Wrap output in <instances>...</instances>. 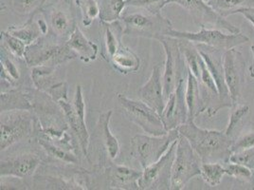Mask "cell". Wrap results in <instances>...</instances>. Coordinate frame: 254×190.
Segmentation results:
<instances>
[{
  "instance_id": "29",
  "label": "cell",
  "mask_w": 254,
  "mask_h": 190,
  "mask_svg": "<svg viewBox=\"0 0 254 190\" xmlns=\"http://www.w3.org/2000/svg\"><path fill=\"white\" fill-rule=\"evenodd\" d=\"M35 135L39 145L42 147L49 157L60 161L67 165H74V166L79 165V159L77 157V155L73 153V151L67 150L63 147L56 145L55 143H53V141L43 136L41 134H35Z\"/></svg>"
},
{
  "instance_id": "40",
  "label": "cell",
  "mask_w": 254,
  "mask_h": 190,
  "mask_svg": "<svg viewBox=\"0 0 254 190\" xmlns=\"http://www.w3.org/2000/svg\"><path fill=\"white\" fill-rule=\"evenodd\" d=\"M168 4V0H130L129 6L151 12H161Z\"/></svg>"
},
{
  "instance_id": "13",
  "label": "cell",
  "mask_w": 254,
  "mask_h": 190,
  "mask_svg": "<svg viewBox=\"0 0 254 190\" xmlns=\"http://www.w3.org/2000/svg\"><path fill=\"white\" fill-rule=\"evenodd\" d=\"M168 3H176L187 11L191 18L200 25H211L216 29L224 30L231 33H238L240 29L221 16L205 0H168Z\"/></svg>"
},
{
  "instance_id": "3",
  "label": "cell",
  "mask_w": 254,
  "mask_h": 190,
  "mask_svg": "<svg viewBox=\"0 0 254 190\" xmlns=\"http://www.w3.org/2000/svg\"><path fill=\"white\" fill-rule=\"evenodd\" d=\"M77 56L65 43L59 41L51 33H48L36 42L27 47L25 61L29 67H54L74 59Z\"/></svg>"
},
{
  "instance_id": "19",
  "label": "cell",
  "mask_w": 254,
  "mask_h": 190,
  "mask_svg": "<svg viewBox=\"0 0 254 190\" xmlns=\"http://www.w3.org/2000/svg\"><path fill=\"white\" fill-rule=\"evenodd\" d=\"M54 67H36L33 68L32 78L35 87L51 96L56 103L62 99L67 98V88L64 82H56L54 78Z\"/></svg>"
},
{
  "instance_id": "10",
  "label": "cell",
  "mask_w": 254,
  "mask_h": 190,
  "mask_svg": "<svg viewBox=\"0 0 254 190\" xmlns=\"http://www.w3.org/2000/svg\"><path fill=\"white\" fill-rule=\"evenodd\" d=\"M165 53V63L163 70V89L165 99L172 95L182 78V74L187 70L184 58L180 53L178 38L161 36L158 39Z\"/></svg>"
},
{
  "instance_id": "42",
  "label": "cell",
  "mask_w": 254,
  "mask_h": 190,
  "mask_svg": "<svg viewBox=\"0 0 254 190\" xmlns=\"http://www.w3.org/2000/svg\"><path fill=\"white\" fill-rule=\"evenodd\" d=\"M237 13L242 14L244 17L254 27V7H253V8H245V9L237 11Z\"/></svg>"
},
{
  "instance_id": "33",
  "label": "cell",
  "mask_w": 254,
  "mask_h": 190,
  "mask_svg": "<svg viewBox=\"0 0 254 190\" xmlns=\"http://www.w3.org/2000/svg\"><path fill=\"white\" fill-rule=\"evenodd\" d=\"M249 113L250 106L248 105H234L231 110L228 126L224 129L226 134L235 140L237 138V133H239L240 129L243 127L245 118H247Z\"/></svg>"
},
{
  "instance_id": "34",
  "label": "cell",
  "mask_w": 254,
  "mask_h": 190,
  "mask_svg": "<svg viewBox=\"0 0 254 190\" xmlns=\"http://www.w3.org/2000/svg\"><path fill=\"white\" fill-rule=\"evenodd\" d=\"M225 175H227V172L223 164L202 163L200 176L208 186L212 188L219 186Z\"/></svg>"
},
{
  "instance_id": "37",
  "label": "cell",
  "mask_w": 254,
  "mask_h": 190,
  "mask_svg": "<svg viewBox=\"0 0 254 190\" xmlns=\"http://www.w3.org/2000/svg\"><path fill=\"white\" fill-rule=\"evenodd\" d=\"M1 45L4 46L13 57L25 60L28 46L10 32L7 31L1 32Z\"/></svg>"
},
{
  "instance_id": "9",
  "label": "cell",
  "mask_w": 254,
  "mask_h": 190,
  "mask_svg": "<svg viewBox=\"0 0 254 190\" xmlns=\"http://www.w3.org/2000/svg\"><path fill=\"white\" fill-rule=\"evenodd\" d=\"M118 101L129 120L140 127L146 134L160 136L168 132L159 112L143 101L128 98L122 94L118 95Z\"/></svg>"
},
{
  "instance_id": "39",
  "label": "cell",
  "mask_w": 254,
  "mask_h": 190,
  "mask_svg": "<svg viewBox=\"0 0 254 190\" xmlns=\"http://www.w3.org/2000/svg\"><path fill=\"white\" fill-rule=\"evenodd\" d=\"M229 162L243 165L254 171V148L233 152L229 158Z\"/></svg>"
},
{
  "instance_id": "7",
  "label": "cell",
  "mask_w": 254,
  "mask_h": 190,
  "mask_svg": "<svg viewBox=\"0 0 254 190\" xmlns=\"http://www.w3.org/2000/svg\"><path fill=\"white\" fill-rule=\"evenodd\" d=\"M167 36L186 39L193 44L205 45L224 52L250 42V38L241 32L238 33L223 32L220 29L209 28L205 25H200V30L195 32H182L173 28Z\"/></svg>"
},
{
  "instance_id": "26",
  "label": "cell",
  "mask_w": 254,
  "mask_h": 190,
  "mask_svg": "<svg viewBox=\"0 0 254 190\" xmlns=\"http://www.w3.org/2000/svg\"><path fill=\"white\" fill-rule=\"evenodd\" d=\"M118 73L124 75L135 74L139 70L140 59L132 50L124 44L107 61Z\"/></svg>"
},
{
  "instance_id": "15",
  "label": "cell",
  "mask_w": 254,
  "mask_h": 190,
  "mask_svg": "<svg viewBox=\"0 0 254 190\" xmlns=\"http://www.w3.org/2000/svg\"><path fill=\"white\" fill-rule=\"evenodd\" d=\"M195 45L201 55L202 59L204 60L208 70L212 74V78L214 79L215 84L217 86L222 108H232L233 106V100L230 95L228 86L226 84L223 67L224 51L211 48L205 45Z\"/></svg>"
},
{
  "instance_id": "11",
  "label": "cell",
  "mask_w": 254,
  "mask_h": 190,
  "mask_svg": "<svg viewBox=\"0 0 254 190\" xmlns=\"http://www.w3.org/2000/svg\"><path fill=\"white\" fill-rule=\"evenodd\" d=\"M178 140L172 144L168 151L161 158L147 168L142 169L141 177L138 180V186L140 190H171L172 169L176 157Z\"/></svg>"
},
{
  "instance_id": "32",
  "label": "cell",
  "mask_w": 254,
  "mask_h": 190,
  "mask_svg": "<svg viewBox=\"0 0 254 190\" xmlns=\"http://www.w3.org/2000/svg\"><path fill=\"white\" fill-rule=\"evenodd\" d=\"M101 6L100 20L106 22L121 20L130 0H99Z\"/></svg>"
},
{
  "instance_id": "30",
  "label": "cell",
  "mask_w": 254,
  "mask_h": 190,
  "mask_svg": "<svg viewBox=\"0 0 254 190\" xmlns=\"http://www.w3.org/2000/svg\"><path fill=\"white\" fill-rule=\"evenodd\" d=\"M180 53L182 54L187 69L198 80L201 75L202 57L195 44L186 39L178 38Z\"/></svg>"
},
{
  "instance_id": "14",
  "label": "cell",
  "mask_w": 254,
  "mask_h": 190,
  "mask_svg": "<svg viewBox=\"0 0 254 190\" xmlns=\"http://www.w3.org/2000/svg\"><path fill=\"white\" fill-rule=\"evenodd\" d=\"M245 59L236 48L228 50L223 54V67L226 84L233 100V106L239 104L245 87Z\"/></svg>"
},
{
  "instance_id": "35",
  "label": "cell",
  "mask_w": 254,
  "mask_h": 190,
  "mask_svg": "<svg viewBox=\"0 0 254 190\" xmlns=\"http://www.w3.org/2000/svg\"><path fill=\"white\" fill-rule=\"evenodd\" d=\"M75 5L81 11L82 23L85 28H89L101 15L99 0H74Z\"/></svg>"
},
{
  "instance_id": "38",
  "label": "cell",
  "mask_w": 254,
  "mask_h": 190,
  "mask_svg": "<svg viewBox=\"0 0 254 190\" xmlns=\"http://www.w3.org/2000/svg\"><path fill=\"white\" fill-rule=\"evenodd\" d=\"M227 175L235 179L243 180V181H252L254 177V171L252 169L245 167L240 164H235L228 162L224 164Z\"/></svg>"
},
{
  "instance_id": "24",
  "label": "cell",
  "mask_w": 254,
  "mask_h": 190,
  "mask_svg": "<svg viewBox=\"0 0 254 190\" xmlns=\"http://www.w3.org/2000/svg\"><path fill=\"white\" fill-rule=\"evenodd\" d=\"M1 112L11 110H28L33 112L34 106L28 91L12 88L1 92Z\"/></svg>"
},
{
  "instance_id": "31",
  "label": "cell",
  "mask_w": 254,
  "mask_h": 190,
  "mask_svg": "<svg viewBox=\"0 0 254 190\" xmlns=\"http://www.w3.org/2000/svg\"><path fill=\"white\" fill-rule=\"evenodd\" d=\"M221 16L227 18L245 8L254 7V0H205Z\"/></svg>"
},
{
  "instance_id": "5",
  "label": "cell",
  "mask_w": 254,
  "mask_h": 190,
  "mask_svg": "<svg viewBox=\"0 0 254 190\" xmlns=\"http://www.w3.org/2000/svg\"><path fill=\"white\" fill-rule=\"evenodd\" d=\"M180 136L179 128L170 130L166 134L160 136L149 134L135 135L131 139V153L138 161L141 169H145L161 158Z\"/></svg>"
},
{
  "instance_id": "41",
  "label": "cell",
  "mask_w": 254,
  "mask_h": 190,
  "mask_svg": "<svg viewBox=\"0 0 254 190\" xmlns=\"http://www.w3.org/2000/svg\"><path fill=\"white\" fill-rule=\"evenodd\" d=\"M251 148H254V131L245 133L236 138L232 146V153Z\"/></svg>"
},
{
  "instance_id": "8",
  "label": "cell",
  "mask_w": 254,
  "mask_h": 190,
  "mask_svg": "<svg viewBox=\"0 0 254 190\" xmlns=\"http://www.w3.org/2000/svg\"><path fill=\"white\" fill-rule=\"evenodd\" d=\"M57 105L62 109L68 127L78 141L83 154L87 157L90 135L85 123V101L82 86H76L72 102H68L65 98L58 101Z\"/></svg>"
},
{
  "instance_id": "6",
  "label": "cell",
  "mask_w": 254,
  "mask_h": 190,
  "mask_svg": "<svg viewBox=\"0 0 254 190\" xmlns=\"http://www.w3.org/2000/svg\"><path fill=\"white\" fill-rule=\"evenodd\" d=\"M202 161L189 141L180 134L172 169L171 190H181L196 176H200Z\"/></svg>"
},
{
  "instance_id": "28",
  "label": "cell",
  "mask_w": 254,
  "mask_h": 190,
  "mask_svg": "<svg viewBox=\"0 0 254 190\" xmlns=\"http://www.w3.org/2000/svg\"><path fill=\"white\" fill-rule=\"evenodd\" d=\"M11 53L1 45L0 71H1V92L7 87L17 88L21 78V73L16 63L12 60Z\"/></svg>"
},
{
  "instance_id": "25",
  "label": "cell",
  "mask_w": 254,
  "mask_h": 190,
  "mask_svg": "<svg viewBox=\"0 0 254 190\" xmlns=\"http://www.w3.org/2000/svg\"><path fill=\"white\" fill-rule=\"evenodd\" d=\"M113 114V110L109 109L102 112L99 116L98 128L101 133L104 147L106 148L108 158L115 161L121 154V145L118 138L112 133L110 129V120Z\"/></svg>"
},
{
  "instance_id": "27",
  "label": "cell",
  "mask_w": 254,
  "mask_h": 190,
  "mask_svg": "<svg viewBox=\"0 0 254 190\" xmlns=\"http://www.w3.org/2000/svg\"><path fill=\"white\" fill-rule=\"evenodd\" d=\"M104 31L105 53L104 58L108 61L110 57L116 53L118 49L123 45V36L125 35L124 25L121 20L106 22L100 20Z\"/></svg>"
},
{
  "instance_id": "4",
  "label": "cell",
  "mask_w": 254,
  "mask_h": 190,
  "mask_svg": "<svg viewBox=\"0 0 254 190\" xmlns=\"http://www.w3.org/2000/svg\"><path fill=\"white\" fill-rule=\"evenodd\" d=\"M0 118L1 152L34 134L37 117L32 111H4Z\"/></svg>"
},
{
  "instance_id": "20",
  "label": "cell",
  "mask_w": 254,
  "mask_h": 190,
  "mask_svg": "<svg viewBox=\"0 0 254 190\" xmlns=\"http://www.w3.org/2000/svg\"><path fill=\"white\" fill-rule=\"evenodd\" d=\"M106 180L111 190H138L142 171L127 166L111 164L106 169Z\"/></svg>"
},
{
  "instance_id": "16",
  "label": "cell",
  "mask_w": 254,
  "mask_h": 190,
  "mask_svg": "<svg viewBox=\"0 0 254 190\" xmlns=\"http://www.w3.org/2000/svg\"><path fill=\"white\" fill-rule=\"evenodd\" d=\"M42 163L40 155L25 152L1 160L0 177L12 179H31Z\"/></svg>"
},
{
  "instance_id": "36",
  "label": "cell",
  "mask_w": 254,
  "mask_h": 190,
  "mask_svg": "<svg viewBox=\"0 0 254 190\" xmlns=\"http://www.w3.org/2000/svg\"><path fill=\"white\" fill-rule=\"evenodd\" d=\"M49 0H8L11 11L20 16H32L42 9Z\"/></svg>"
},
{
  "instance_id": "23",
  "label": "cell",
  "mask_w": 254,
  "mask_h": 190,
  "mask_svg": "<svg viewBox=\"0 0 254 190\" xmlns=\"http://www.w3.org/2000/svg\"><path fill=\"white\" fill-rule=\"evenodd\" d=\"M185 100L188 108V120H195L196 117L205 112L199 81L188 69L185 88Z\"/></svg>"
},
{
  "instance_id": "21",
  "label": "cell",
  "mask_w": 254,
  "mask_h": 190,
  "mask_svg": "<svg viewBox=\"0 0 254 190\" xmlns=\"http://www.w3.org/2000/svg\"><path fill=\"white\" fill-rule=\"evenodd\" d=\"M49 31L48 22L40 11L31 16L21 26H11L7 30V32L20 39L27 46L36 42L42 36L48 34Z\"/></svg>"
},
{
  "instance_id": "17",
  "label": "cell",
  "mask_w": 254,
  "mask_h": 190,
  "mask_svg": "<svg viewBox=\"0 0 254 190\" xmlns=\"http://www.w3.org/2000/svg\"><path fill=\"white\" fill-rule=\"evenodd\" d=\"M186 80L182 77L175 92L166 100L162 113L160 114L164 127L167 131L176 129L188 121V108L185 100Z\"/></svg>"
},
{
  "instance_id": "2",
  "label": "cell",
  "mask_w": 254,
  "mask_h": 190,
  "mask_svg": "<svg viewBox=\"0 0 254 190\" xmlns=\"http://www.w3.org/2000/svg\"><path fill=\"white\" fill-rule=\"evenodd\" d=\"M121 21L124 25L125 35L159 39L161 36H167L173 29V24L161 12H151L140 9V11H126Z\"/></svg>"
},
{
  "instance_id": "22",
  "label": "cell",
  "mask_w": 254,
  "mask_h": 190,
  "mask_svg": "<svg viewBox=\"0 0 254 190\" xmlns=\"http://www.w3.org/2000/svg\"><path fill=\"white\" fill-rule=\"evenodd\" d=\"M65 45L79 59L85 63L96 60L99 53L98 45L90 41L78 26H76L74 31L65 42Z\"/></svg>"
},
{
  "instance_id": "43",
  "label": "cell",
  "mask_w": 254,
  "mask_h": 190,
  "mask_svg": "<svg viewBox=\"0 0 254 190\" xmlns=\"http://www.w3.org/2000/svg\"><path fill=\"white\" fill-rule=\"evenodd\" d=\"M251 50H252V53H253V57H254V63L252 64V66L249 68V71H250V74L251 76L254 78V45H253L251 47Z\"/></svg>"
},
{
  "instance_id": "1",
  "label": "cell",
  "mask_w": 254,
  "mask_h": 190,
  "mask_svg": "<svg viewBox=\"0 0 254 190\" xmlns=\"http://www.w3.org/2000/svg\"><path fill=\"white\" fill-rule=\"evenodd\" d=\"M179 128L180 134L186 138L202 163L226 164L232 154L233 139L225 130L205 129L195 124V120H188Z\"/></svg>"
},
{
  "instance_id": "18",
  "label": "cell",
  "mask_w": 254,
  "mask_h": 190,
  "mask_svg": "<svg viewBox=\"0 0 254 190\" xmlns=\"http://www.w3.org/2000/svg\"><path fill=\"white\" fill-rule=\"evenodd\" d=\"M138 97L159 114L162 113L166 99L163 89V72L159 64L154 67L147 82L139 89Z\"/></svg>"
},
{
  "instance_id": "12",
  "label": "cell",
  "mask_w": 254,
  "mask_h": 190,
  "mask_svg": "<svg viewBox=\"0 0 254 190\" xmlns=\"http://www.w3.org/2000/svg\"><path fill=\"white\" fill-rule=\"evenodd\" d=\"M49 25V33L59 41L65 43L74 31L77 24L68 3L58 2L46 5L40 10Z\"/></svg>"
}]
</instances>
